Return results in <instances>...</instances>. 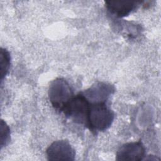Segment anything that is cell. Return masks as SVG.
Returning <instances> with one entry per match:
<instances>
[{"label":"cell","mask_w":161,"mask_h":161,"mask_svg":"<svg viewBox=\"0 0 161 161\" xmlns=\"http://www.w3.org/2000/svg\"><path fill=\"white\" fill-rule=\"evenodd\" d=\"M114 118V113L106 103H90L86 126L95 133L104 131L111 126Z\"/></svg>","instance_id":"1"},{"label":"cell","mask_w":161,"mask_h":161,"mask_svg":"<svg viewBox=\"0 0 161 161\" xmlns=\"http://www.w3.org/2000/svg\"><path fill=\"white\" fill-rule=\"evenodd\" d=\"M48 94L52 106L60 111L74 96L69 84L62 78H57L51 82Z\"/></svg>","instance_id":"2"},{"label":"cell","mask_w":161,"mask_h":161,"mask_svg":"<svg viewBox=\"0 0 161 161\" xmlns=\"http://www.w3.org/2000/svg\"><path fill=\"white\" fill-rule=\"evenodd\" d=\"M89 105L90 103L81 92L74 96L62 111L75 123L86 126Z\"/></svg>","instance_id":"3"},{"label":"cell","mask_w":161,"mask_h":161,"mask_svg":"<svg viewBox=\"0 0 161 161\" xmlns=\"http://www.w3.org/2000/svg\"><path fill=\"white\" fill-rule=\"evenodd\" d=\"M48 160H74L75 152L67 140L53 142L47 149Z\"/></svg>","instance_id":"4"},{"label":"cell","mask_w":161,"mask_h":161,"mask_svg":"<svg viewBox=\"0 0 161 161\" xmlns=\"http://www.w3.org/2000/svg\"><path fill=\"white\" fill-rule=\"evenodd\" d=\"M114 90V86L109 84L96 82L82 93L90 103H106Z\"/></svg>","instance_id":"5"},{"label":"cell","mask_w":161,"mask_h":161,"mask_svg":"<svg viewBox=\"0 0 161 161\" xmlns=\"http://www.w3.org/2000/svg\"><path fill=\"white\" fill-rule=\"evenodd\" d=\"M145 155V148L140 141L129 142L121 146L116 152V160H142Z\"/></svg>","instance_id":"6"},{"label":"cell","mask_w":161,"mask_h":161,"mask_svg":"<svg viewBox=\"0 0 161 161\" xmlns=\"http://www.w3.org/2000/svg\"><path fill=\"white\" fill-rule=\"evenodd\" d=\"M142 3V1H107L105 4L106 8L111 14L116 17L122 18L128 16Z\"/></svg>","instance_id":"7"},{"label":"cell","mask_w":161,"mask_h":161,"mask_svg":"<svg viewBox=\"0 0 161 161\" xmlns=\"http://www.w3.org/2000/svg\"><path fill=\"white\" fill-rule=\"evenodd\" d=\"M10 66V55L8 50L1 48L0 53V67L1 80L7 75Z\"/></svg>","instance_id":"8"},{"label":"cell","mask_w":161,"mask_h":161,"mask_svg":"<svg viewBox=\"0 0 161 161\" xmlns=\"http://www.w3.org/2000/svg\"><path fill=\"white\" fill-rule=\"evenodd\" d=\"M1 147L4 145H6V143L9 142V134L10 130L9 126L6 125V123L4 122L3 120L1 121Z\"/></svg>","instance_id":"9"}]
</instances>
